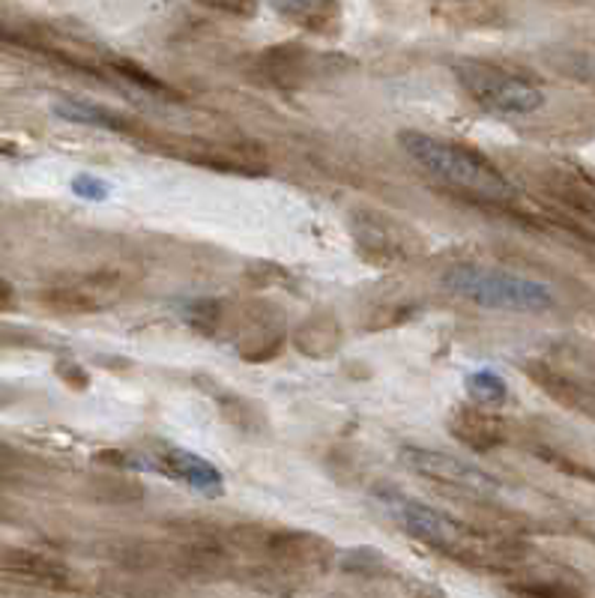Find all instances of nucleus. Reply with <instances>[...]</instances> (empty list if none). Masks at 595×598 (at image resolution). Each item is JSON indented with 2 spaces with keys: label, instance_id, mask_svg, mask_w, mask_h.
I'll return each instance as SVG.
<instances>
[{
  "label": "nucleus",
  "instance_id": "1",
  "mask_svg": "<svg viewBox=\"0 0 595 598\" xmlns=\"http://www.w3.org/2000/svg\"><path fill=\"white\" fill-rule=\"evenodd\" d=\"M398 141L422 171L455 186L458 192H467L488 203H506L515 198L511 182L485 156H478L470 147L452 144L447 139H434L426 132H401Z\"/></svg>",
  "mask_w": 595,
  "mask_h": 598
},
{
  "label": "nucleus",
  "instance_id": "2",
  "mask_svg": "<svg viewBox=\"0 0 595 598\" xmlns=\"http://www.w3.org/2000/svg\"><path fill=\"white\" fill-rule=\"evenodd\" d=\"M443 288L455 297L497 311H548L553 309V290L521 273L482 264H455L443 276Z\"/></svg>",
  "mask_w": 595,
  "mask_h": 598
},
{
  "label": "nucleus",
  "instance_id": "9",
  "mask_svg": "<svg viewBox=\"0 0 595 598\" xmlns=\"http://www.w3.org/2000/svg\"><path fill=\"white\" fill-rule=\"evenodd\" d=\"M57 111H60L64 118L78 120V123H87V126L118 129V120H114V114H111V111H102V108L78 106V102H73V106H60Z\"/></svg>",
  "mask_w": 595,
  "mask_h": 598
},
{
  "label": "nucleus",
  "instance_id": "6",
  "mask_svg": "<svg viewBox=\"0 0 595 598\" xmlns=\"http://www.w3.org/2000/svg\"><path fill=\"white\" fill-rule=\"evenodd\" d=\"M147 467L162 473V476H168V479L180 481V485H186L191 491L203 494V497H219L224 491L222 473L216 470L207 458L189 452V449H159V452H153V458H147Z\"/></svg>",
  "mask_w": 595,
  "mask_h": 598
},
{
  "label": "nucleus",
  "instance_id": "4",
  "mask_svg": "<svg viewBox=\"0 0 595 598\" xmlns=\"http://www.w3.org/2000/svg\"><path fill=\"white\" fill-rule=\"evenodd\" d=\"M386 502V509L395 514V521L405 527L407 533L426 542L434 551H443L449 556H476L478 554V539L470 533L467 527H461L455 518H449L447 512H440L434 506L405 497L398 491H383L381 497Z\"/></svg>",
  "mask_w": 595,
  "mask_h": 598
},
{
  "label": "nucleus",
  "instance_id": "3",
  "mask_svg": "<svg viewBox=\"0 0 595 598\" xmlns=\"http://www.w3.org/2000/svg\"><path fill=\"white\" fill-rule=\"evenodd\" d=\"M455 78L473 102L488 111H497V114H532L544 106L542 87L536 81L506 73L494 64L461 60L455 66Z\"/></svg>",
  "mask_w": 595,
  "mask_h": 598
},
{
  "label": "nucleus",
  "instance_id": "5",
  "mask_svg": "<svg viewBox=\"0 0 595 598\" xmlns=\"http://www.w3.org/2000/svg\"><path fill=\"white\" fill-rule=\"evenodd\" d=\"M401 461L416 476L437 481V485H447V488H461V491L476 494H491L497 488V481H494L491 473H485L476 464H470V461L458 458V455H449V452H434V449L426 446H405L401 449Z\"/></svg>",
  "mask_w": 595,
  "mask_h": 598
},
{
  "label": "nucleus",
  "instance_id": "10",
  "mask_svg": "<svg viewBox=\"0 0 595 598\" xmlns=\"http://www.w3.org/2000/svg\"><path fill=\"white\" fill-rule=\"evenodd\" d=\"M10 299H12L10 285H3V281H0V309H7V306H10Z\"/></svg>",
  "mask_w": 595,
  "mask_h": 598
},
{
  "label": "nucleus",
  "instance_id": "7",
  "mask_svg": "<svg viewBox=\"0 0 595 598\" xmlns=\"http://www.w3.org/2000/svg\"><path fill=\"white\" fill-rule=\"evenodd\" d=\"M0 575L15 584L40 589H66L69 587V568L54 556L36 554V551H3L0 554Z\"/></svg>",
  "mask_w": 595,
  "mask_h": 598
},
{
  "label": "nucleus",
  "instance_id": "8",
  "mask_svg": "<svg viewBox=\"0 0 595 598\" xmlns=\"http://www.w3.org/2000/svg\"><path fill=\"white\" fill-rule=\"evenodd\" d=\"M467 392L482 405H503L509 398V386L497 372L482 368V372H473L467 377Z\"/></svg>",
  "mask_w": 595,
  "mask_h": 598
}]
</instances>
